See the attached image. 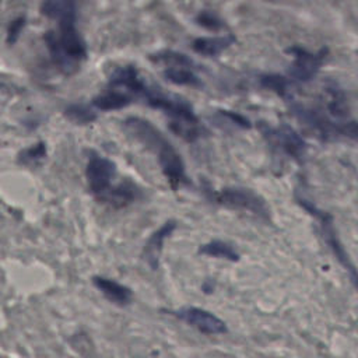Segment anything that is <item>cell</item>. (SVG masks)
Returning a JSON list of instances; mask_svg holds the SVG:
<instances>
[{"label": "cell", "mask_w": 358, "mask_h": 358, "mask_svg": "<svg viewBox=\"0 0 358 358\" xmlns=\"http://www.w3.org/2000/svg\"><path fill=\"white\" fill-rule=\"evenodd\" d=\"M257 129L271 147L281 150L284 154L298 162L303 159L306 152V143L301 134L289 124L282 123L278 126H271L260 120L257 122Z\"/></svg>", "instance_id": "cell-6"}, {"label": "cell", "mask_w": 358, "mask_h": 358, "mask_svg": "<svg viewBox=\"0 0 358 358\" xmlns=\"http://www.w3.org/2000/svg\"><path fill=\"white\" fill-rule=\"evenodd\" d=\"M164 77L173 83V84H179V85H192V87H197L200 85V80L199 77L196 76V73L193 71V69H189V67H180V66H176V67H168L165 71H164Z\"/></svg>", "instance_id": "cell-19"}, {"label": "cell", "mask_w": 358, "mask_h": 358, "mask_svg": "<svg viewBox=\"0 0 358 358\" xmlns=\"http://www.w3.org/2000/svg\"><path fill=\"white\" fill-rule=\"evenodd\" d=\"M45 155H46V144L43 141H38L36 144H34V145H31L28 148L21 150L18 152L17 159H18L20 164L29 165V164L41 161Z\"/></svg>", "instance_id": "cell-21"}, {"label": "cell", "mask_w": 358, "mask_h": 358, "mask_svg": "<svg viewBox=\"0 0 358 358\" xmlns=\"http://www.w3.org/2000/svg\"><path fill=\"white\" fill-rule=\"evenodd\" d=\"M327 94L330 96V101L327 102L329 113L336 119L344 120L348 116V103H347L345 95L336 85H329Z\"/></svg>", "instance_id": "cell-16"}, {"label": "cell", "mask_w": 358, "mask_h": 358, "mask_svg": "<svg viewBox=\"0 0 358 358\" xmlns=\"http://www.w3.org/2000/svg\"><path fill=\"white\" fill-rule=\"evenodd\" d=\"M176 229V221L169 220L164 222L157 231H154L150 238L147 239L144 249H143V256L147 264L152 268L157 270L159 266V256L164 248V242L168 236L172 235V232Z\"/></svg>", "instance_id": "cell-10"}, {"label": "cell", "mask_w": 358, "mask_h": 358, "mask_svg": "<svg viewBox=\"0 0 358 358\" xmlns=\"http://www.w3.org/2000/svg\"><path fill=\"white\" fill-rule=\"evenodd\" d=\"M92 108V105L70 103L64 108L63 115L66 116V119L76 124H88L96 119V113Z\"/></svg>", "instance_id": "cell-17"}, {"label": "cell", "mask_w": 358, "mask_h": 358, "mask_svg": "<svg viewBox=\"0 0 358 358\" xmlns=\"http://www.w3.org/2000/svg\"><path fill=\"white\" fill-rule=\"evenodd\" d=\"M151 60H154V63H164L168 67H189V69H194V62L186 56L185 53H179L175 50H161L158 53H154L150 56Z\"/></svg>", "instance_id": "cell-18"}, {"label": "cell", "mask_w": 358, "mask_h": 358, "mask_svg": "<svg viewBox=\"0 0 358 358\" xmlns=\"http://www.w3.org/2000/svg\"><path fill=\"white\" fill-rule=\"evenodd\" d=\"M199 253L204 255V256L215 257V259H224L228 262L239 260V253L236 252V249L231 243L221 241V239H213L207 243L200 245Z\"/></svg>", "instance_id": "cell-15"}, {"label": "cell", "mask_w": 358, "mask_h": 358, "mask_svg": "<svg viewBox=\"0 0 358 358\" xmlns=\"http://www.w3.org/2000/svg\"><path fill=\"white\" fill-rule=\"evenodd\" d=\"M336 136L358 140V122H343L336 124Z\"/></svg>", "instance_id": "cell-25"}, {"label": "cell", "mask_w": 358, "mask_h": 358, "mask_svg": "<svg viewBox=\"0 0 358 358\" xmlns=\"http://www.w3.org/2000/svg\"><path fill=\"white\" fill-rule=\"evenodd\" d=\"M92 284L113 305L127 306L133 299V291L127 285H123L113 278L94 275Z\"/></svg>", "instance_id": "cell-11"}, {"label": "cell", "mask_w": 358, "mask_h": 358, "mask_svg": "<svg viewBox=\"0 0 358 358\" xmlns=\"http://www.w3.org/2000/svg\"><path fill=\"white\" fill-rule=\"evenodd\" d=\"M39 11L43 17L57 21H76V0H42Z\"/></svg>", "instance_id": "cell-13"}, {"label": "cell", "mask_w": 358, "mask_h": 358, "mask_svg": "<svg viewBox=\"0 0 358 358\" xmlns=\"http://www.w3.org/2000/svg\"><path fill=\"white\" fill-rule=\"evenodd\" d=\"M236 38L234 35H224V36H203V38H197L193 41L192 48L193 50H196L197 53L207 56V57H213L217 56L220 53H222L224 50H227L229 46H232L235 43Z\"/></svg>", "instance_id": "cell-14"}, {"label": "cell", "mask_w": 358, "mask_h": 358, "mask_svg": "<svg viewBox=\"0 0 358 358\" xmlns=\"http://www.w3.org/2000/svg\"><path fill=\"white\" fill-rule=\"evenodd\" d=\"M43 41L52 62L64 74L77 71L87 59V43L77 31L76 21L57 24L56 29H50L43 35Z\"/></svg>", "instance_id": "cell-3"}, {"label": "cell", "mask_w": 358, "mask_h": 358, "mask_svg": "<svg viewBox=\"0 0 358 358\" xmlns=\"http://www.w3.org/2000/svg\"><path fill=\"white\" fill-rule=\"evenodd\" d=\"M27 24V17L25 15H20L17 18H14L13 21H10L8 27H7V32H6V42L8 45H14L20 36V34L22 32L24 27Z\"/></svg>", "instance_id": "cell-23"}, {"label": "cell", "mask_w": 358, "mask_h": 358, "mask_svg": "<svg viewBox=\"0 0 358 358\" xmlns=\"http://www.w3.org/2000/svg\"><path fill=\"white\" fill-rule=\"evenodd\" d=\"M141 98L148 106L159 109L168 116V126L178 137L186 141H194L206 134V129L199 122L192 105L179 95L159 87L147 85Z\"/></svg>", "instance_id": "cell-2"}, {"label": "cell", "mask_w": 358, "mask_h": 358, "mask_svg": "<svg viewBox=\"0 0 358 358\" xmlns=\"http://www.w3.org/2000/svg\"><path fill=\"white\" fill-rule=\"evenodd\" d=\"M136 98L130 95L126 91L117 90V88H110L108 87L102 92H99L92 101L91 105L99 110H117L122 109L127 105H130Z\"/></svg>", "instance_id": "cell-12"}, {"label": "cell", "mask_w": 358, "mask_h": 358, "mask_svg": "<svg viewBox=\"0 0 358 358\" xmlns=\"http://www.w3.org/2000/svg\"><path fill=\"white\" fill-rule=\"evenodd\" d=\"M287 53L294 56L292 64L288 69L291 78L298 83H308L316 77L319 69L329 55V49L322 48L317 52H309L305 48L292 46L287 49Z\"/></svg>", "instance_id": "cell-7"}, {"label": "cell", "mask_w": 358, "mask_h": 358, "mask_svg": "<svg viewBox=\"0 0 358 358\" xmlns=\"http://www.w3.org/2000/svg\"><path fill=\"white\" fill-rule=\"evenodd\" d=\"M108 87L126 91L130 95H133L134 98H141L147 85L141 80L138 70L133 64H126V66H120L112 71V74L109 77Z\"/></svg>", "instance_id": "cell-9"}, {"label": "cell", "mask_w": 358, "mask_h": 358, "mask_svg": "<svg viewBox=\"0 0 358 358\" xmlns=\"http://www.w3.org/2000/svg\"><path fill=\"white\" fill-rule=\"evenodd\" d=\"M206 196L215 204L249 211L260 218L268 220L270 211L264 199L250 189L245 187H224L221 190H211L206 187Z\"/></svg>", "instance_id": "cell-4"}, {"label": "cell", "mask_w": 358, "mask_h": 358, "mask_svg": "<svg viewBox=\"0 0 358 358\" xmlns=\"http://www.w3.org/2000/svg\"><path fill=\"white\" fill-rule=\"evenodd\" d=\"M196 22L199 25L210 29V31H218V29H221L224 27V21L215 13L207 11V10H204V11L197 14Z\"/></svg>", "instance_id": "cell-22"}, {"label": "cell", "mask_w": 358, "mask_h": 358, "mask_svg": "<svg viewBox=\"0 0 358 358\" xmlns=\"http://www.w3.org/2000/svg\"><path fill=\"white\" fill-rule=\"evenodd\" d=\"M169 313L206 336L225 334L228 331V326L221 317L203 308L183 306Z\"/></svg>", "instance_id": "cell-8"}, {"label": "cell", "mask_w": 358, "mask_h": 358, "mask_svg": "<svg viewBox=\"0 0 358 358\" xmlns=\"http://www.w3.org/2000/svg\"><path fill=\"white\" fill-rule=\"evenodd\" d=\"M123 127L133 138L155 154L162 173L173 190L192 185L180 154L151 122L140 116H129L123 122Z\"/></svg>", "instance_id": "cell-1"}, {"label": "cell", "mask_w": 358, "mask_h": 358, "mask_svg": "<svg viewBox=\"0 0 358 358\" xmlns=\"http://www.w3.org/2000/svg\"><path fill=\"white\" fill-rule=\"evenodd\" d=\"M116 165L112 159L92 152L88 158L85 168V178L91 194L101 203H105L109 193L119 183H115L116 179Z\"/></svg>", "instance_id": "cell-5"}, {"label": "cell", "mask_w": 358, "mask_h": 358, "mask_svg": "<svg viewBox=\"0 0 358 358\" xmlns=\"http://www.w3.org/2000/svg\"><path fill=\"white\" fill-rule=\"evenodd\" d=\"M218 115H220L222 119L229 120L231 123H234V124H235V126H238V127H242V129H250V126H252L250 120H249L246 116H243V115H241V113H238V112H234V110H224V109H221V110H218Z\"/></svg>", "instance_id": "cell-24"}, {"label": "cell", "mask_w": 358, "mask_h": 358, "mask_svg": "<svg viewBox=\"0 0 358 358\" xmlns=\"http://www.w3.org/2000/svg\"><path fill=\"white\" fill-rule=\"evenodd\" d=\"M260 87L270 90L273 92H275L278 96L281 98H288V90H289V80L281 74H275V73H270V74H263L259 78Z\"/></svg>", "instance_id": "cell-20"}]
</instances>
